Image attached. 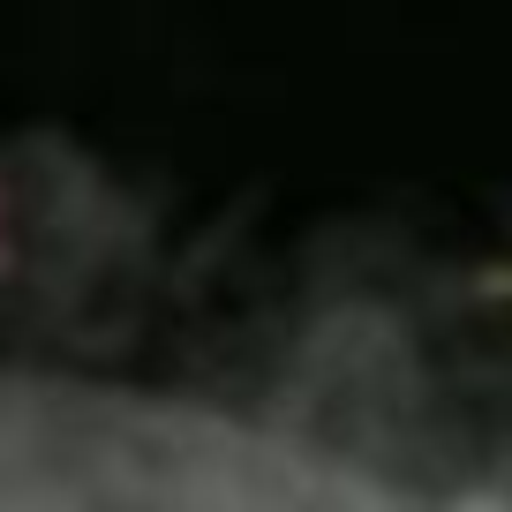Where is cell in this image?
I'll list each match as a JSON object with an SVG mask.
<instances>
[{"instance_id":"obj_1","label":"cell","mask_w":512,"mask_h":512,"mask_svg":"<svg viewBox=\"0 0 512 512\" xmlns=\"http://www.w3.org/2000/svg\"><path fill=\"white\" fill-rule=\"evenodd\" d=\"M0 512H512V497L384 467L302 415L0 369Z\"/></svg>"}]
</instances>
